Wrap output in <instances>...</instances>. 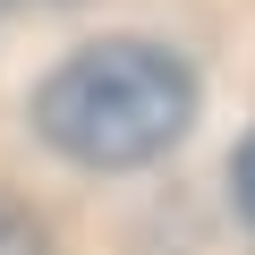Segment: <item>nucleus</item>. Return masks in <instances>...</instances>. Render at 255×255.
<instances>
[{"label":"nucleus","mask_w":255,"mask_h":255,"mask_svg":"<svg viewBox=\"0 0 255 255\" xmlns=\"http://www.w3.org/2000/svg\"><path fill=\"white\" fill-rule=\"evenodd\" d=\"M34 128H43V145L68 153L77 170L162 162L196 128V68L170 43H145V34L85 43V51H68L34 85Z\"/></svg>","instance_id":"f257e3e1"},{"label":"nucleus","mask_w":255,"mask_h":255,"mask_svg":"<svg viewBox=\"0 0 255 255\" xmlns=\"http://www.w3.org/2000/svg\"><path fill=\"white\" fill-rule=\"evenodd\" d=\"M0 255H51V230L34 221V204H17L0 187Z\"/></svg>","instance_id":"f03ea898"},{"label":"nucleus","mask_w":255,"mask_h":255,"mask_svg":"<svg viewBox=\"0 0 255 255\" xmlns=\"http://www.w3.org/2000/svg\"><path fill=\"white\" fill-rule=\"evenodd\" d=\"M230 196H238V213L255 221V128H247V145L230 153Z\"/></svg>","instance_id":"7ed1b4c3"},{"label":"nucleus","mask_w":255,"mask_h":255,"mask_svg":"<svg viewBox=\"0 0 255 255\" xmlns=\"http://www.w3.org/2000/svg\"><path fill=\"white\" fill-rule=\"evenodd\" d=\"M0 9H9V0H0Z\"/></svg>","instance_id":"20e7f679"}]
</instances>
